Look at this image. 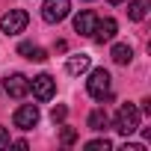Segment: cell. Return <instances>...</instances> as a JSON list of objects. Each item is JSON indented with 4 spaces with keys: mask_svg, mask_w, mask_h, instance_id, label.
Returning <instances> with one entry per match:
<instances>
[{
    "mask_svg": "<svg viewBox=\"0 0 151 151\" xmlns=\"http://www.w3.org/2000/svg\"><path fill=\"white\" fill-rule=\"evenodd\" d=\"M116 130L122 136H130L139 130V107L136 104H122L116 113Z\"/></svg>",
    "mask_w": 151,
    "mask_h": 151,
    "instance_id": "6da1fadb",
    "label": "cell"
},
{
    "mask_svg": "<svg viewBox=\"0 0 151 151\" xmlns=\"http://www.w3.org/2000/svg\"><path fill=\"white\" fill-rule=\"evenodd\" d=\"M86 92L95 98V101H107L110 98V71L107 68H95L86 80Z\"/></svg>",
    "mask_w": 151,
    "mask_h": 151,
    "instance_id": "7a4b0ae2",
    "label": "cell"
},
{
    "mask_svg": "<svg viewBox=\"0 0 151 151\" xmlns=\"http://www.w3.org/2000/svg\"><path fill=\"white\" fill-rule=\"evenodd\" d=\"M27 21H30V15L24 9H9L3 18H0V30H3L6 36H18V33H24Z\"/></svg>",
    "mask_w": 151,
    "mask_h": 151,
    "instance_id": "3957f363",
    "label": "cell"
},
{
    "mask_svg": "<svg viewBox=\"0 0 151 151\" xmlns=\"http://www.w3.org/2000/svg\"><path fill=\"white\" fill-rule=\"evenodd\" d=\"M71 12V0H45V6H42V18L47 24H59L65 21Z\"/></svg>",
    "mask_w": 151,
    "mask_h": 151,
    "instance_id": "277c9868",
    "label": "cell"
},
{
    "mask_svg": "<svg viewBox=\"0 0 151 151\" xmlns=\"http://www.w3.org/2000/svg\"><path fill=\"white\" fill-rule=\"evenodd\" d=\"M30 92L39 98V101H50L56 95V80L50 77V74H39V77L30 80Z\"/></svg>",
    "mask_w": 151,
    "mask_h": 151,
    "instance_id": "5b68a950",
    "label": "cell"
},
{
    "mask_svg": "<svg viewBox=\"0 0 151 151\" xmlns=\"http://www.w3.org/2000/svg\"><path fill=\"white\" fill-rule=\"evenodd\" d=\"M12 122H15V127H21V130H33V127L39 124V107H36V104L18 107L15 116H12Z\"/></svg>",
    "mask_w": 151,
    "mask_h": 151,
    "instance_id": "8992f818",
    "label": "cell"
},
{
    "mask_svg": "<svg viewBox=\"0 0 151 151\" xmlns=\"http://www.w3.org/2000/svg\"><path fill=\"white\" fill-rule=\"evenodd\" d=\"M3 89L9 98H24L30 92V80L24 77V74H9V77L3 80Z\"/></svg>",
    "mask_w": 151,
    "mask_h": 151,
    "instance_id": "52a82bcc",
    "label": "cell"
},
{
    "mask_svg": "<svg viewBox=\"0 0 151 151\" xmlns=\"http://www.w3.org/2000/svg\"><path fill=\"white\" fill-rule=\"evenodd\" d=\"M116 33H119V24H116L113 18H104V21L98 18V24H95V30H92V39L104 45V42H113Z\"/></svg>",
    "mask_w": 151,
    "mask_h": 151,
    "instance_id": "ba28073f",
    "label": "cell"
},
{
    "mask_svg": "<svg viewBox=\"0 0 151 151\" xmlns=\"http://www.w3.org/2000/svg\"><path fill=\"white\" fill-rule=\"evenodd\" d=\"M95 24H98V15H95L92 9H83V12H80L77 18H74V30H77L80 36H92Z\"/></svg>",
    "mask_w": 151,
    "mask_h": 151,
    "instance_id": "9c48e42d",
    "label": "cell"
},
{
    "mask_svg": "<svg viewBox=\"0 0 151 151\" xmlns=\"http://www.w3.org/2000/svg\"><path fill=\"white\" fill-rule=\"evenodd\" d=\"M18 53H21L24 59H33V62H45V59H47V53H45L39 45H33V42H21V45H18Z\"/></svg>",
    "mask_w": 151,
    "mask_h": 151,
    "instance_id": "30bf717a",
    "label": "cell"
},
{
    "mask_svg": "<svg viewBox=\"0 0 151 151\" xmlns=\"http://www.w3.org/2000/svg\"><path fill=\"white\" fill-rule=\"evenodd\" d=\"M89 65H92V62H89V56H86V53H77V56H71V59L65 62V71H68V74H74V77H77V74L89 71Z\"/></svg>",
    "mask_w": 151,
    "mask_h": 151,
    "instance_id": "8fae6325",
    "label": "cell"
},
{
    "mask_svg": "<svg viewBox=\"0 0 151 151\" xmlns=\"http://www.w3.org/2000/svg\"><path fill=\"white\" fill-rule=\"evenodd\" d=\"M148 9H151V0H130L127 3V18L130 21H142L148 15Z\"/></svg>",
    "mask_w": 151,
    "mask_h": 151,
    "instance_id": "7c38bea8",
    "label": "cell"
},
{
    "mask_svg": "<svg viewBox=\"0 0 151 151\" xmlns=\"http://www.w3.org/2000/svg\"><path fill=\"white\" fill-rule=\"evenodd\" d=\"M110 56H113V62H119V65H127V62L133 59V47H130V45H113Z\"/></svg>",
    "mask_w": 151,
    "mask_h": 151,
    "instance_id": "4fadbf2b",
    "label": "cell"
},
{
    "mask_svg": "<svg viewBox=\"0 0 151 151\" xmlns=\"http://www.w3.org/2000/svg\"><path fill=\"white\" fill-rule=\"evenodd\" d=\"M86 124H89V130H104V127L110 124V119H107V113H104V110H92Z\"/></svg>",
    "mask_w": 151,
    "mask_h": 151,
    "instance_id": "5bb4252c",
    "label": "cell"
},
{
    "mask_svg": "<svg viewBox=\"0 0 151 151\" xmlns=\"http://www.w3.org/2000/svg\"><path fill=\"white\" fill-rule=\"evenodd\" d=\"M113 148V142L104 136V139H92V142H86V151H110Z\"/></svg>",
    "mask_w": 151,
    "mask_h": 151,
    "instance_id": "9a60e30c",
    "label": "cell"
},
{
    "mask_svg": "<svg viewBox=\"0 0 151 151\" xmlns=\"http://www.w3.org/2000/svg\"><path fill=\"white\" fill-rule=\"evenodd\" d=\"M74 139H77V130H74V127H62V133H59V142H62V145H71Z\"/></svg>",
    "mask_w": 151,
    "mask_h": 151,
    "instance_id": "2e32d148",
    "label": "cell"
},
{
    "mask_svg": "<svg viewBox=\"0 0 151 151\" xmlns=\"http://www.w3.org/2000/svg\"><path fill=\"white\" fill-rule=\"evenodd\" d=\"M65 116H68V110H65V107H53V113H50V119H53V122H62Z\"/></svg>",
    "mask_w": 151,
    "mask_h": 151,
    "instance_id": "e0dca14e",
    "label": "cell"
},
{
    "mask_svg": "<svg viewBox=\"0 0 151 151\" xmlns=\"http://www.w3.org/2000/svg\"><path fill=\"white\" fill-rule=\"evenodd\" d=\"M3 145H9V133H6V127H0V148Z\"/></svg>",
    "mask_w": 151,
    "mask_h": 151,
    "instance_id": "ac0fdd59",
    "label": "cell"
},
{
    "mask_svg": "<svg viewBox=\"0 0 151 151\" xmlns=\"http://www.w3.org/2000/svg\"><path fill=\"white\" fill-rule=\"evenodd\" d=\"M124 151H145V145H136V142L127 145V142H124Z\"/></svg>",
    "mask_w": 151,
    "mask_h": 151,
    "instance_id": "d6986e66",
    "label": "cell"
},
{
    "mask_svg": "<svg viewBox=\"0 0 151 151\" xmlns=\"http://www.w3.org/2000/svg\"><path fill=\"white\" fill-rule=\"evenodd\" d=\"M110 3H124V0H110Z\"/></svg>",
    "mask_w": 151,
    "mask_h": 151,
    "instance_id": "ffe728a7",
    "label": "cell"
}]
</instances>
